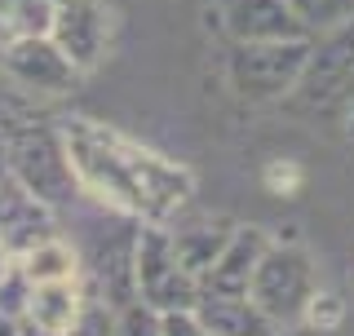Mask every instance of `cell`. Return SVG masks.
<instances>
[{
	"label": "cell",
	"mask_w": 354,
	"mask_h": 336,
	"mask_svg": "<svg viewBox=\"0 0 354 336\" xmlns=\"http://www.w3.org/2000/svg\"><path fill=\"white\" fill-rule=\"evenodd\" d=\"M14 265H18V261H14V256H9V252H5V248H0V279H5V274H9V270H14Z\"/></svg>",
	"instance_id": "obj_25"
},
{
	"label": "cell",
	"mask_w": 354,
	"mask_h": 336,
	"mask_svg": "<svg viewBox=\"0 0 354 336\" xmlns=\"http://www.w3.org/2000/svg\"><path fill=\"white\" fill-rule=\"evenodd\" d=\"M288 9L306 27V36H324L354 22V0H288Z\"/></svg>",
	"instance_id": "obj_17"
},
{
	"label": "cell",
	"mask_w": 354,
	"mask_h": 336,
	"mask_svg": "<svg viewBox=\"0 0 354 336\" xmlns=\"http://www.w3.org/2000/svg\"><path fill=\"white\" fill-rule=\"evenodd\" d=\"M341 129H346V138L354 142V93H350V102H346V115H341Z\"/></svg>",
	"instance_id": "obj_22"
},
{
	"label": "cell",
	"mask_w": 354,
	"mask_h": 336,
	"mask_svg": "<svg viewBox=\"0 0 354 336\" xmlns=\"http://www.w3.org/2000/svg\"><path fill=\"white\" fill-rule=\"evenodd\" d=\"M53 239V208H44L36 195H27L14 177H0V248L9 256L36 248V243Z\"/></svg>",
	"instance_id": "obj_10"
},
{
	"label": "cell",
	"mask_w": 354,
	"mask_h": 336,
	"mask_svg": "<svg viewBox=\"0 0 354 336\" xmlns=\"http://www.w3.org/2000/svg\"><path fill=\"white\" fill-rule=\"evenodd\" d=\"M115 336H164L160 332V315L133 297L129 306L115 310Z\"/></svg>",
	"instance_id": "obj_18"
},
{
	"label": "cell",
	"mask_w": 354,
	"mask_h": 336,
	"mask_svg": "<svg viewBox=\"0 0 354 336\" xmlns=\"http://www.w3.org/2000/svg\"><path fill=\"white\" fill-rule=\"evenodd\" d=\"M306 58H310V40H266V44L230 40L226 80L248 102H288V93L301 80Z\"/></svg>",
	"instance_id": "obj_4"
},
{
	"label": "cell",
	"mask_w": 354,
	"mask_h": 336,
	"mask_svg": "<svg viewBox=\"0 0 354 336\" xmlns=\"http://www.w3.org/2000/svg\"><path fill=\"white\" fill-rule=\"evenodd\" d=\"M0 71L9 75V84H18L22 93H36V97H62L80 80V71L53 44L49 31L44 36H9L0 44Z\"/></svg>",
	"instance_id": "obj_7"
},
{
	"label": "cell",
	"mask_w": 354,
	"mask_h": 336,
	"mask_svg": "<svg viewBox=\"0 0 354 336\" xmlns=\"http://www.w3.org/2000/svg\"><path fill=\"white\" fill-rule=\"evenodd\" d=\"M49 36L71 58L75 71H93L111 44V14L102 0H58L49 18Z\"/></svg>",
	"instance_id": "obj_8"
},
{
	"label": "cell",
	"mask_w": 354,
	"mask_h": 336,
	"mask_svg": "<svg viewBox=\"0 0 354 336\" xmlns=\"http://www.w3.org/2000/svg\"><path fill=\"white\" fill-rule=\"evenodd\" d=\"M62 142L80 177V190L142 226H169L195 190V177L182 164L138 147L133 138L97 120H66Z\"/></svg>",
	"instance_id": "obj_1"
},
{
	"label": "cell",
	"mask_w": 354,
	"mask_h": 336,
	"mask_svg": "<svg viewBox=\"0 0 354 336\" xmlns=\"http://www.w3.org/2000/svg\"><path fill=\"white\" fill-rule=\"evenodd\" d=\"M27 297H31V279L14 265V270L0 279V315H5V319H22V315H27Z\"/></svg>",
	"instance_id": "obj_19"
},
{
	"label": "cell",
	"mask_w": 354,
	"mask_h": 336,
	"mask_svg": "<svg viewBox=\"0 0 354 336\" xmlns=\"http://www.w3.org/2000/svg\"><path fill=\"white\" fill-rule=\"evenodd\" d=\"M270 248V234L257 226H235L230 243L221 248V256L208 265V274L199 279V292H248L252 274H257L261 252Z\"/></svg>",
	"instance_id": "obj_12"
},
{
	"label": "cell",
	"mask_w": 354,
	"mask_h": 336,
	"mask_svg": "<svg viewBox=\"0 0 354 336\" xmlns=\"http://www.w3.org/2000/svg\"><path fill=\"white\" fill-rule=\"evenodd\" d=\"M9 173V164H5V133H0V177Z\"/></svg>",
	"instance_id": "obj_26"
},
{
	"label": "cell",
	"mask_w": 354,
	"mask_h": 336,
	"mask_svg": "<svg viewBox=\"0 0 354 336\" xmlns=\"http://www.w3.org/2000/svg\"><path fill=\"white\" fill-rule=\"evenodd\" d=\"M301 319L310 323V328H319V332H332V328L341 323V297H332V292H315Z\"/></svg>",
	"instance_id": "obj_20"
},
{
	"label": "cell",
	"mask_w": 354,
	"mask_h": 336,
	"mask_svg": "<svg viewBox=\"0 0 354 336\" xmlns=\"http://www.w3.org/2000/svg\"><path fill=\"white\" fill-rule=\"evenodd\" d=\"M58 0H0V36H44Z\"/></svg>",
	"instance_id": "obj_16"
},
{
	"label": "cell",
	"mask_w": 354,
	"mask_h": 336,
	"mask_svg": "<svg viewBox=\"0 0 354 336\" xmlns=\"http://www.w3.org/2000/svg\"><path fill=\"white\" fill-rule=\"evenodd\" d=\"M22 336H58V332H44V328H36V323L22 319Z\"/></svg>",
	"instance_id": "obj_24"
},
{
	"label": "cell",
	"mask_w": 354,
	"mask_h": 336,
	"mask_svg": "<svg viewBox=\"0 0 354 336\" xmlns=\"http://www.w3.org/2000/svg\"><path fill=\"white\" fill-rule=\"evenodd\" d=\"M217 18L230 40L266 44V40H310L288 0H217Z\"/></svg>",
	"instance_id": "obj_9"
},
{
	"label": "cell",
	"mask_w": 354,
	"mask_h": 336,
	"mask_svg": "<svg viewBox=\"0 0 354 336\" xmlns=\"http://www.w3.org/2000/svg\"><path fill=\"white\" fill-rule=\"evenodd\" d=\"M133 292L142 306L155 315H173V310H195L199 301V279L182 265L173 239L164 226H142L138 230V252H133Z\"/></svg>",
	"instance_id": "obj_6"
},
{
	"label": "cell",
	"mask_w": 354,
	"mask_h": 336,
	"mask_svg": "<svg viewBox=\"0 0 354 336\" xmlns=\"http://www.w3.org/2000/svg\"><path fill=\"white\" fill-rule=\"evenodd\" d=\"M315 292H319V274L310 252L297 239H270V248L261 252L257 274L248 283V297L283 328V323H297L306 315Z\"/></svg>",
	"instance_id": "obj_5"
},
{
	"label": "cell",
	"mask_w": 354,
	"mask_h": 336,
	"mask_svg": "<svg viewBox=\"0 0 354 336\" xmlns=\"http://www.w3.org/2000/svg\"><path fill=\"white\" fill-rule=\"evenodd\" d=\"M0 336H22V319H5V315H0Z\"/></svg>",
	"instance_id": "obj_23"
},
{
	"label": "cell",
	"mask_w": 354,
	"mask_h": 336,
	"mask_svg": "<svg viewBox=\"0 0 354 336\" xmlns=\"http://www.w3.org/2000/svg\"><path fill=\"white\" fill-rule=\"evenodd\" d=\"M354 93V22L337 31H324L319 44H310V58L301 66V80L288 93V106L310 120H337L346 115Z\"/></svg>",
	"instance_id": "obj_3"
},
{
	"label": "cell",
	"mask_w": 354,
	"mask_h": 336,
	"mask_svg": "<svg viewBox=\"0 0 354 336\" xmlns=\"http://www.w3.org/2000/svg\"><path fill=\"white\" fill-rule=\"evenodd\" d=\"M84 288L80 279H58V283H31V297H27V323H36L44 332H58V336H71L75 319L84 310Z\"/></svg>",
	"instance_id": "obj_14"
},
{
	"label": "cell",
	"mask_w": 354,
	"mask_h": 336,
	"mask_svg": "<svg viewBox=\"0 0 354 336\" xmlns=\"http://www.w3.org/2000/svg\"><path fill=\"white\" fill-rule=\"evenodd\" d=\"M5 164H9V177L27 195H36L44 208H66L80 195V177L71 168L62 129L9 124L5 129Z\"/></svg>",
	"instance_id": "obj_2"
},
{
	"label": "cell",
	"mask_w": 354,
	"mask_h": 336,
	"mask_svg": "<svg viewBox=\"0 0 354 336\" xmlns=\"http://www.w3.org/2000/svg\"><path fill=\"white\" fill-rule=\"evenodd\" d=\"M169 239L177 256H182V265L191 270L195 279L208 274V265L221 256V248L230 243V234H235V221L230 217H195V221H169Z\"/></svg>",
	"instance_id": "obj_13"
},
{
	"label": "cell",
	"mask_w": 354,
	"mask_h": 336,
	"mask_svg": "<svg viewBox=\"0 0 354 336\" xmlns=\"http://www.w3.org/2000/svg\"><path fill=\"white\" fill-rule=\"evenodd\" d=\"M18 270L31 279V283H58V279H75L80 274V256H75L71 243H62L58 234L53 239L36 243L18 256Z\"/></svg>",
	"instance_id": "obj_15"
},
{
	"label": "cell",
	"mask_w": 354,
	"mask_h": 336,
	"mask_svg": "<svg viewBox=\"0 0 354 336\" xmlns=\"http://www.w3.org/2000/svg\"><path fill=\"white\" fill-rule=\"evenodd\" d=\"M195 319L204 323L208 336H274V323L248 292H199Z\"/></svg>",
	"instance_id": "obj_11"
},
{
	"label": "cell",
	"mask_w": 354,
	"mask_h": 336,
	"mask_svg": "<svg viewBox=\"0 0 354 336\" xmlns=\"http://www.w3.org/2000/svg\"><path fill=\"white\" fill-rule=\"evenodd\" d=\"M160 332L164 336H208L204 323L195 319V310H173V315H160Z\"/></svg>",
	"instance_id": "obj_21"
}]
</instances>
